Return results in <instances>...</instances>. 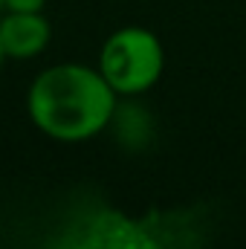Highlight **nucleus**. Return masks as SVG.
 I'll return each instance as SVG.
<instances>
[{
    "mask_svg": "<svg viewBox=\"0 0 246 249\" xmlns=\"http://www.w3.org/2000/svg\"><path fill=\"white\" fill-rule=\"evenodd\" d=\"M116 90L99 70L58 64L44 70L26 96L29 119L38 130L61 142H81L102 133L116 110Z\"/></svg>",
    "mask_w": 246,
    "mask_h": 249,
    "instance_id": "obj_1",
    "label": "nucleus"
},
{
    "mask_svg": "<svg viewBox=\"0 0 246 249\" xmlns=\"http://www.w3.org/2000/svg\"><path fill=\"white\" fill-rule=\"evenodd\" d=\"M162 67H165L162 44L145 26L116 29L99 53V72L116 93L124 96L151 90L159 81Z\"/></svg>",
    "mask_w": 246,
    "mask_h": 249,
    "instance_id": "obj_2",
    "label": "nucleus"
},
{
    "mask_svg": "<svg viewBox=\"0 0 246 249\" xmlns=\"http://www.w3.org/2000/svg\"><path fill=\"white\" fill-rule=\"evenodd\" d=\"M53 26L41 12H6L0 18V47L6 58H35L47 50Z\"/></svg>",
    "mask_w": 246,
    "mask_h": 249,
    "instance_id": "obj_3",
    "label": "nucleus"
},
{
    "mask_svg": "<svg viewBox=\"0 0 246 249\" xmlns=\"http://www.w3.org/2000/svg\"><path fill=\"white\" fill-rule=\"evenodd\" d=\"M47 0H6V12H41Z\"/></svg>",
    "mask_w": 246,
    "mask_h": 249,
    "instance_id": "obj_4",
    "label": "nucleus"
},
{
    "mask_svg": "<svg viewBox=\"0 0 246 249\" xmlns=\"http://www.w3.org/2000/svg\"><path fill=\"white\" fill-rule=\"evenodd\" d=\"M3 12H6V0H0V15H3Z\"/></svg>",
    "mask_w": 246,
    "mask_h": 249,
    "instance_id": "obj_5",
    "label": "nucleus"
},
{
    "mask_svg": "<svg viewBox=\"0 0 246 249\" xmlns=\"http://www.w3.org/2000/svg\"><path fill=\"white\" fill-rule=\"evenodd\" d=\"M3 58H6V53H3V47H0V67H3Z\"/></svg>",
    "mask_w": 246,
    "mask_h": 249,
    "instance_id": "obj_6",
    "label": "nucleus"
}]
</instances>
